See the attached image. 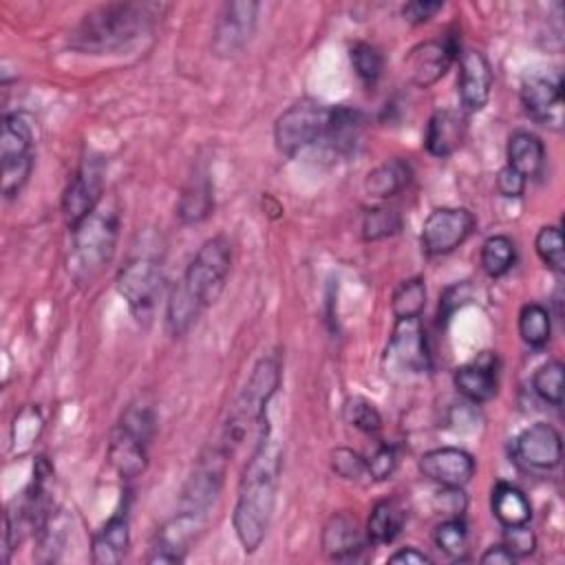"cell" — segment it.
Segmentation results:
<instances>
[{
    "instance_id": "6da1fadb",
    "label": "cell",
    "mask_w": 565,
    "mask_h": 565,
    "mask_svg": "<svg viewBox=\"0 0 565 565\" xmlns=\"http://www.w3.org/2000/svg\"><path fill=\"white\" fill-rule=\"evenodd\" d=\"M280 470L282 448L271 437L269 426H265L258 433L256 446L243 468L232 514L236 539L247 554L256 552L267 536L276 508Z\"/></svg>"
},
{
    "instance_id": "7a4b0ae2",
    "label": "cell",
    "mask_w": 565,
    "mask_h": 565,
    "mask_svg": "<svg viewBox=\"0 0 565 565\" xmlns=\"http://www.w3.org/2000/svg\"><path fill=\"white\" fill-rule=\"evenodd\" d=\"M232 269V243L227 236L216 234L207 238L190 260L183 278L170 291L166 307L168 333L183 335L203 309L214 305L225 289Z\"/></svg>"
},
{
    "instance_id": "3957f363",
    "label": "cell",
    "mask_w": 565,
    "mask_h": 565,
    "mask_svg": "<svg viewBox=\"0 0 565 565\" xmlns=\"http://www.w3.org/2000/svg\"><path fill=\"white\" fill-rule=\"evenodd\" d=\"M159 2H110L86 13L68 35V46L88 55L115 53L146 33L163 18Z\"/></svg>"
},
{
    "instance_id": "277c9868",
    "label": "cell",
    "mask_w": 565,
    "mask_h": 565,
    "mask_svg": "<svg viewBox=\"0 0 565 565\" xmlns=\"http://www.w3.org/2000/svg\"><path fill=\"white\" fill-rule=\"evenodd\" d=\"M119 236V210L104 201L71 230V249L66 258L68 276L79 287H90L115 256Z\"/></svg>"
},
{
    "instance_id": "5b68a950",
    "label": "cell",
    "mask_w": 565,
    "mask_h": 565,
    "mask_svg": "<svg viewBox=\"0 0 565 565\" xmlns=\"http://www.w3.org/2000/svg\"><path fill=\"white\" fill-rule=\"evenodd\" d=\"M280 386V360L278 355H265L260 358L245 386L236 395L234 404L230 406L227 422L223 426L218 446L232 455L238 450V446L245 441L252 428H263L267 424V406Z\"/></svg>"
},
{
    "instance_id": "8992f818",
    "label": "cell",
    "mask_w": 565,
    "mask_h": 565,
    "mask_svg": "<svg viewBox=\"0 0 565 565\" xmlns=\"http://www.w3.org/2000/svg\"><path fill=\"white\" fill-rule=\"evenodd\" d=\"M154 435V413L146 404H130L110 439L108 457L124 479L139 477L148 466V446Z\"/></svg>"
},
{
    "instance_id": "52a82bcc",
    "label": "cell",
    "mask_w": 565,
    "mask_h": 565,
    "mask_svg": "<svg viewBox=\"0 0 565 565\" xmlns=\"http://www.w3.org/2000/svg\"><path fill=\"white\" fill-rule=\"evenodd\" d=\"M331 106L302 97L285 108L274 124V143L280 154L296 157L300 150L324 137Z\"/></svg>"
},
{
    "instance_id": "ba28073f",
    "label": "cell",
    "mask_w": 565,
    "mask_h": 565,
    "mask_svg": "<svg viewBox=\"0 0 565 565\" xmlns=\"http://www.w3.org/2000/svg\"><path fill=\"white\" fill-rule=\"evenodd\" d=\"M2 194L15 196L29 181L33 170V126L24 113H9L0 130Z\"/></svg>"
},
{
    "instance_id": "9c48e42d",
    "label": "cell",
    "mask_w": 565,
    "mask_h": 565,
    "mask_svg": "<svg viewBox=\"0 0 565 565\" xmlns=\"http://www.w3.org/2000/svg\"><path fill=\"white\" fill-rule=\"evenodd\" d=\"M115 285L137 320H148L163 291V271L152 258H132L117 271Z\"/></svg>"
},
{
    "instance_id": "30bf717a",
    "label": "cell",
    "mask_w": 565,
    "mask_h": 565,
    "mask_svg": "<svg viewBox=\"0 0 565 565\" xmlns=\"http://www.w3.org/2000/svg\"><path fill=\"white\" fill-rule=\"evenodd\" d=\"M227 461L230 457L218 444L203 450L181 492V510L205 516L210 514L214 501L218 499Z\"/></svg>"
},
{
    "instance_id": "8fae6325",
    "label": "cell",
    "mask_w": 565,
    "mask_h": 565,
    "mask_svg": "<svg viewBox=\"0 0 565 565\" xmlns=\"http://www.w3.org/2000/svg\"><path fill=\"white\" fill-rule=\"evenodd\" d=\"M475 216L466 207H437L422 225V249L428 256H444L463 245L475 232Z\"/></svg>"
},
{
    "instance_id": "7c38bea8",
    "label": "cell",
    "mask_w": 565,
    "mask_h": 565,
    "mask_svg": "<svg viewBox=\"0 0 565 565\" xmlns=\"http://www.w3.org/2000/svg\"><path fill=\"white\" fill-rule=\"evenodd\" d=\"M459 51L461 49H459L455 35L433 38V40H424V42L415 44L404 57V68H406L408 82L419 88H428V86L437 84L452 66Z\"/></svg>"
},
{
    "instance_id": "4fadbf2b",
    "label": "cell",
    "mask_w": 565,
    "mask_h": 565,
    "mask_svg": "<svg viewBox=\"0 0 565 565\" xmlns=\"http://www.w3.org/2000/svg\"><path fill=\"white\" fill-rule=\"evenodd\" d=\"M258 9L260 4L252 0H234L223 4L212 31L214 55L232 57L247 46L256 31Z\"/></svg>"
},
{
    "instance_id": "5bb4252c",
    "label": "cell",
    "mask_w": 565,
    "mask_h": 565,
    "mask_svg": "<svg viewBox=\"0 0 565 565\" xmlns=\"http://www.w3.org/2000/svg\"><path fill=\"white\" fill-rule=\"evenodd\" d=\"M521 104L525 113L554 130L563 126V77L558 71L527 75L521 84Z\"/></svg>"
},
{
    "instance_id": "9a60e30c",
    "label": "cell",
    "mask_w": 565,
    "mask_h": 565,
    "mask_svg": "<svg viewBox=\"0 0 565 565\" xmlns=\"http://www.w3.org/2000/svg\"><path fill=\"white\" fill-rule=\"evenodd\" d=\"M205 514L179 510L170 521L159 527L148 554V563H181L190 545L205 527Z\"/></svg>"
},
{
    "instance_id": "2e32d148",
    "label": "cell",
    "mask_w": 565,
    "mask_h": 565,
    "mask_svg": "<svg viewBox=\"0 0 565 565\" xmlns=\"http://www.w3.org/2000/svg\"><path fill=\"white\" fill-rule=\"evenodd\" d=\"M512 452L514 459L525 468L552 470L561 463L563 455L561 433L547 422H536L516 435Z\"/></svg>"
},
{
    "instance_id": "e0dca14e",
    "label": "cell",
    "mask_w": 565,
    "mask_h": 565,
    "mask_svg": "<svg viewBox=\"0 0 565 565\" xmlns=\"http://www.w3.org/2000/svg\"><path fill=\"white\" fill-rule=\"evenodd\" d=\"M386 362L404 373H422L428 371V349L419 318H402L395 320L388 347Z\"/></svg>"
},
{
    "instance_id": "ac0fdd59",
    "label": "cell",
    "mask_w": 565,
    "mask_h": 565,
    "mask_svg": "<svg viewBox=\"0 0 565 565\" xmlns=\"http://www.w3.org/2000/svg\"><path fill=\"white\" fill-rule=\"evenodd\" d=\"M419 472L441 488H463L477 470L475 457L455 446H441L426 450L417 461Z\"/></svg>"
},
{
    "instance_id": "d6986e66",
    "label": "cell",
    "mask_w": 565,
    "mask_h": 565,
    "mask_svg": "<svg viewBox=\"0 0 565 565\" xmlns=\"http://www.w3.org/2000/svg\"><path fill=\"white\" fill-rule=\"evenodd\" d=\"M102 196H104L102 170L95 161H84L62 196V214L68 230L82 223L102 203Z\"/></svg>"
},
{
    "instance_id": "ffe728a7",
    "label": "cell",
    "mask_w": 565,
    "mask_h": 565,
    "mask_svg": "<svg viewBox=\"0 0 565 565\" xmlns=\"http://www.w3.org/2000/svg\"><path fill=\"white\" fill-rule=\"evenodd\" d=\"M459 75H457V93L463 110L479 113L488 99L492 88V68L481 51L461 49L457 55Z\"/></svg>"
},
{
    "instance_id": "44dd1931",
    "label": "cell",
    "mask_w": 565,
    "mask_h": 565,
    "mask_svg": "<svg viewBox=\"0 0 565 565\" xmlns=\"http://www.w3.org/2000/svg\"><path fill=\"white\" fill-rule=\"evenodd\" d=\"M497 355L490 351H483L477 360L459 366L452 373V384L455 388L472 404H483L490 402L497 395Z\"/></svg>"
},
{
    "instance_id": "7402d4cb",
    "label": "cell",
    "mask_w": 565,
    "mask_h": 565,
    "mask_svg": "<svg viewBox=\"0 0 565 565\" xmlns=\"http://www.w3.org/2000/svg\"><path fill=\"white\" fill-rule=\"evenodd\" d=\"M130 547L128 503L124 501L115 514L95 532L90 543V561L95 565H117L126 558Z\"/></svg>"
},
{
    "instance_id": "603a6c76",
    "label": "cell",
    "mask_w": 565,
    "mask_h": 565,
    "mask_svg": "<svg viewBox=\"0 0 565 565\" xmlns=\"http://www.w3.org/2000/svg\"><path fill=\"white\" fill-rule=\"evenodd\" d=\"M466 132H468L466 115L455 108H441V110H435L426 124L424 146L428 154L446 159L461 148Z\"/></svg>"
},
{
    "instance_id": "cb8c5ba5",
    "label": "cell",
    "mask_w": 565,
    "mask_h": 565,
    "mask_svg": "<svg viewBox=\"0 0 565 565\" xmlns=\"http://www.w3.org/2000/svg\"><path fill=\"white\" fill-rule=\"evenodd\" d=\"M364 550L358 521L347 512H335L322 530V552L331 561H355Z\"/></svg>"
},
{
    "instance_id": "d4e9b609",
    "label": "cell",
    "mask_w": 565,
    "mask_h": 565,
    "mask_svg": "<svg viewBox=\"0 0 565 565\" xmlns=\"http://www.w3.org/2000/svg\"><path fill=\"white\" fill-rule=\"evenodd\" d=\"M364 124H366V119H364L362 110L351 108V106H335V108H331V117H329L322 139H327L335 152L347 154L358 146Z\"/></svg>"
},
{
    "instance_id": "484cf974",
    "label": "cell",
    "mask_w": 565,
    "mask_h": 565,
    "mask_svg": "<svg viewBox=\"0 0 565 565\" xmlns=\"http://www.w3.org/2000/svg\"><path fill=\"white\" fill-rule=\"evenodd\" d=\"M505 157H508V166L519 174H523L525 179L536 177L545 161V146L534 132L516 130L508 139Z\"/></svg>"
},
{
    "instance_id": "4316f807",
    "label": "cell",
    "mask_w": 565,
    "mask_h": 565,
    "mask_svg": "<svg viewBox=\"0 0 565 565\" xmlns=\"http://www.w3.org/2000/svg\"><path fill=\"white\" fill-rule=\"evenodd\" d=\"M413 170L404 159H388L364 177V192L371 199H391L411 183Z\"/></svg>"
},
{
    "instance_id": "83f0119b",
    "label": "cell",
    "mask_w": 565,
    "mask_h": 565,
    "mask_svg": "<svg viewBox=\"0 0 565 565\" xmlns=\"http://www.w3.org/2000/svg\"><path fill=\"white\" fill-rule=\"evenodd\" d=\"M490 508H492V514L497 516V521L503 527L525 525L532 519V505H530L525 492L519 490L512 483H505V481H499L492 488Z\"/></svg>"
},
{
    "instance_id": "f1b7e54d",
    "label": "cell",
    "mask_w": 565,
    "mask_h": 565,
    "mask_svg": "<svg viewBox=\"0 0 565 565\" xmlns=\"http://www.w3.org/2000/svg\"><path fill=\"white\" fill-rule=\"evenodd\" d=\"M212 210H214V192H212L210 179L205 174L192 177L177 203L179 221L185 225H196L205 221L212 214Z\"/></svg>"
},
{
    "instance_id": "f546056e",
    "label": "cell",
    "mask_w": 565,
    "mask_h": 565,
    "mask_svg": "<svg viewBox=\"0 0 565 565\" xmlns=\"http://www.w3.org/2000/svg\"><path fill=\"white\" fill-rule=\"evenodd\" d=\"M406 521V512L397 501L382 499L373 505L369 519H366V539L373 545H386L393 543L395 536L402 532Z\"/></svg>"
},
{
    "instance_id": "4dcf8cb0",
    "label": "cell",
    "mask_w": 565,
    "mask_h": 565,
    "mask_svg": "<svg viewBox=\"0 0 565 565\" xmlns=\"http://www.w3.org/2000/svg\"><path fill=\"white\" fill-rule=\"evenodd\" d=\"M514 260H516V247L510 236L494 234L483 241L481 252H479V263H481V269L490 278H499V276L508 274L512 269Z\"/></svg>"
},
{
    "instance_id": "1f68e13d",
    "label": "cell",
    "mask_w": 565,
    "mask_h": 565,
    "mask_svg": "<svg viewBox=\"0 0 565 565\" xmlns=\"http://www.w3.org/2000/svg\"><path fill=\"white\" fill-rule=\"evenodd\" d=\"M519 335L532 349L545 347L552 335V316L547 307L539 302L523 305L519 311Z\"/></svg>"
},
{
    "instance_id": "d6a6232c",
    "label": "cell",
    "mask_w": 565,
    "mask_h": 565,
    "mask_svg": "<svg viewBox=\"0 0 565 565\" xmlns=\"http://www.w3.org/2000/svg\"><path fill=\"white\" fill-rule=\"evenodd\" d=\"M426 307V285L424 278L413 276L402 280L391 298V311L395 320L402 318H419Z\"/></svg>"
},
{
    "instance_id": "836d02e7",
    "label": "cell",
    "mask_w": 565,
    "mask_h": 565,
    "mask_svg": "<svg viewBox=\"0 0 565 565\" xmlns=\"http://www.w3.org/2000/svg\"><path fill=\"white\" fill-rule=\"evenodd\" d=\"M349 60L351 66L355 71V75L360 77V82L366 88H373L377 84V79L382 77L384 71V55L375 44L369 42H355L349 49Z\"/></svg>"
},
{
    "instance_id": "e575fe53",
    "label": "cell",
    "mask_w": 565,
    "mask_h": 565,
    "mask_svg": "<svg viewBox=\"0 0 565 565\" xmlns=\"http://www.w3.org/2000/svg\"><path fill=\"white\" fill-rule=\"evenodd\" d=\"M532 388L543 402L552 406H561L563 404V364L558 360H550L541 364L532 375Z\"/></svg>"
},
{
    "instance_id": "d590c367",
    "label": "cell",
    "mask_w": 565,
    "mask_h": 565,
    "mask_svg": "<svg viewBox=\"0 0 565 565\" xmlns=\"http://www.w3.org/2000/svg\"><path fill=\"white\" fill-rule=\"evenodd\" d=\"M435 545L450 558H463L468 545V525L461 516H450L435 527Z\"/></svg>"
},
{
    "instance_id": "8d00e7d4",
    "label": "cell",
    "mask_w": 565,
    "mask_h": 565,
    "mask_svg": "<svg viewBox=\"0 0 565 565\" xmlns=\"http://www.w3.org/2000/svg\"><path fill=\"white\" fill-rule=\"evenodd\" d=\"M402 227V216L395 207H371L362 218V238L380 241L397 234Z\"/></svg>"
},
{
    "instance_id": "74e56055",
    "label": "cell",
    "mask_w": 565,
    "mask_h": 565,
    "mask_svg": "<svg viewBox=\"0 0 565 565\" xmlns=\"http://www.w3.org/2000/svg\"><path fill=\"white\" fill-rule=\"evenodd\" d=\"M342 415H344V422L351 424L353 428L362 430V433H377L382 428V415L377 411V406L362 397V395H353L344 402V408H342Z\"/></svg>"
},
{
    "instance_id": "f35d334b",
    "label": "cell",
    "mask_w": 565,
    "mask_h": 565,
    "mask_svg": "<svg viewBox=\"0 0 565 565\" xmlns=\"http://www.w3.org/2000/svg\"><path fill=\"white\" fill-rule=\"evenodd\" d=\"M534 249L539 258L550 267L552 271L561 274L565 269V252H563V236L556 225H545L539 230L534 238Z\"/></svg>"
},
{
    "instance_id": "ab89813d",
    "label": "cell",
    "mask_w": 565,
    "mask_h": 565,
    "mask_svg": "<svg viewBox=\"0 0 565 565\" xmlns=\"http://www.w3.org/2000/svg\"><path fill=\"white\" fill-rule=\"evenodd\" d=\"M329 461H331V470L347 481H358L360 477L366 475V459L351 448H344V446L335 448Z\"/></svg>"
},
{
    "instance_id": "60d3db41",
    "label": "cell",
    "mask_w": 565,
    "mask_h": 565,
    "mask_svg": "<svg viewBox=\"0 0 565 565\" xmlns=\"http://www.w3.org/2000/svg\"><path fill=\"white\" fill-rule=\"evenodd\" d=\"M397 468V452L393 446L384 444V446H377L375 452L366 459V475L373 479V481H384L388 479Z\"/></svg>"
},
{
    "instance_id": "b9f144b4",
    "label": "cell",
    "mask_w": 565,
    "mask_h": 565,
    "mask_svg": "<svg viewBox=\"0 0 565 565\" xmlns=\"http://www.w3.org/2000/svg\"><path fill=\"white\" fill-rule=\"evenodd\" d=\"M503 545L514 554V558H523V556L534 554V550H536V536H534V532L527 527V523H525V525H512V527H505Z\"/></svg>"
},
{
    "instance_id": "7bdbcfd3",
    "label": "cell",
    "mask_w": 565,
    "mask_h": 565,
    "mask_svg": "<svg viewBox=\"0 0 565 565\" xmlns=\"http://www.w3.org/2000/svg\"><path fill=\"white\" fill-rule=\"evenodd\" d=\"M444 9V2H430V0H415V2H406L402 7V15L406 22L411 24H424L430 18H435L437 11Z\"/></svg>"
},
{
    "instance_id": "ee69618b",
    "label": "cell",
    "mask_w": 565,
    "mask_h": 565,
    "mask_svg": "<svg viewBox=\"0 0 565 565\" xmlns=\"http://www.w3.org/2000/svg\"><path fill=\"white\" fill-rule=\"evenodd\" d=\"M497 190L508 199H519L525 190V177L512 170L510 166H503L497 174Z\"/></svg>"
},
{
    "instance_id": "f6af8a7d",
    "label": "cell",
    "mask_w": 565,
    "mask_h": 565,
    "mask_svg": "<svg viewBox=\"0 0 565 565\" xmlns=\"http://www.w3.org/2000/svg\"><path fill=\"white\" fill-rule=\"evenodd\" d=\"M391 565H430L433 558L417 547H402L388 556Z\"/></svg>"
},
{
    "instance_id": "bcb514c9",
    "label": "cell",
    "mask_w": 565,
    "mask_h": 565,
    "mask_svg": "<svg viewBox=\"0 0 565 565\" xmlns=\"http://www.w3.org/2000/svg\"><path fill=\"white\" fill-rule=\"evenodd\" d=\"M514 554L501 543V545H490L481 556H479V563L483 565H510L514 563Z\"/></svg>"
}]
</instances>
